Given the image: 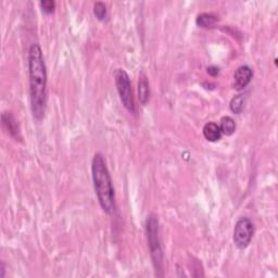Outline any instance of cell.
Instances as JSON below:
<instances>
[{
	"mask_svg": "<svg viewBox=\"0 0 278 278\" xmlns=\"http://www.w3.org/2000/svg\"><path fill=\"white\" fill-rule=\"evenodd\" d=\"M254 227L250 219L241 217L235 225L234 229V242L238 249H246L251 242L253 237Z\"/></svg>",
	"mask_w": 278,
	"mask_h": 278,
	"instance_id": "5",
	"label": "cell"
},
{
	"mask_svg": "<svg viewBox=\"0 0 278 278\" xmlns=\"http://www.w3.org/2000/svg\"><path fill=\"white\" fill-rule=\"evenodd\" d=\"M207 71H208V74L211 75V76H217V75L219 74V69L217 67H214V66L208 67L207 69Z\"/></svg>",
	"mask_w": 278,
	"mask_h": 278,
	"instance_id": "15",
	"label": "cell"
},
{
	"mask_svg": "<svg viewBox=\"0 0 278 278\" xmlns=\"http://www.w3.org/2000/svg\"><path fill=\"white\" fill-rule=\"evenodd\" d=\"M218 21L217 16L212 13H201L196 19V24L202 28L213 27Z\"/></svg>",
	"mask_w": 278,
	"mask_h": 278,
	"instance_id": "10",
	"label": "cell"
},
{
	"mask_svg": "<svg viewBox=\"0 0 278 278\" xmlns=\"http://www.w3.org/2000/svg\"><path fill=\"white\" fill-rule=\"evenodd\" d=\"M94 13L99 21H104L107 17V7L103 2L98 1L94 5Z\"/></svg>",
	"mask_w": 278,
	"mask_h": 278,
	"instance_id": "13",
	"label": "cell"
},
{
	"mask_svg": "<svg viewBox=\"0 0 278 278\" xmlns=\"http://www.w3.org/2000/svg\"><path fill=\"white\" fill-rule=\"evenodd\" d=\"M137 92H138L139 102H140L142 106H146V104L149 102V98H150V85L146 74L141 73L139 75Z\"/></svg>",
	"mask_w": 278,
	"mask_h": 278,
	"instance_id": "7",
	"label": "cell"
},
{
	"mask_svg": "<svg viewBox=\"0 0 278 278\" xmlns=\"http://www.w3.org/2000/svg\"><path fill=\"white\" fill-rule=\"evenodd\" d=\"M219 129H221V131H222V134H224L226 136L233 135L236 131V122L233 118L224 117L221 120Z\"/></svg>",
	"mask_w": 278,
	"mask_h": 278,
	"instance_id": "11",
	"label": "cell"
},
{
	"mask_svg": "<svg viewBox=\"0 0 278 278\" xmlns=\"http://www.w3.org/2000/svg\"><path fill=\"white\" fill-rule=\"evenodd\" d=\"M243 104H245V98L242 95H237L231 99L229 108L235 114H240L243 110Z\"/></svg>",
	"mask_w": 278,
	"mask_h": 278,
	"instance_id": "12",
	"label": "cell"
},
{
	"mask_svg": "<svg viewBox=\"0 0 278 278\" xmlns=\"http://www.w3.org/2000/svg\"><path fill=\"white\" fill-rule=\"evenodd\" d=\"M146 234L148 246L151 254L152 263L155 269L156 276H163V249L160 237L159 219L155 214H150L146 222Z\"/></svg>",
	"mask_w": 278,
	"mask_h": 278,
	"instance_id": "3",
	"label": "cell"
},
{
	"mask_svg": "<svg viewBox=\"0 0 278 278\" xmlns=\"http://www.w3.org/2000/svg\"><path fill=\"white\" fill-rule=\"evenodd\" d=\"M91 175L95 193L102 210L112 214L115 208V196L112 179L102 154L96 153L91 162Z\"/></svg>",
	"mask_w": 278,
	"mask_h": 278,
	"instance_id": "2",
	"label": "cell"
},
{
	"mask_svg": "<svg viewBox=\"0 0 278 278\" xmlns=\"http://www.w3.org/2000/svg\"><path fill=\"white\" fill-rule=\"evenodd\" d=\"M115 85L119 92L120 99L123 103L124 108L131 113L135 112V103L134 97H133L132 91V84L129 75L124 71L123 69H118L114 73Z\"/></svg>",
	"mask_w": 278,
	"mask_h": 278,
	"instance_id": "4",
	"label": "cell"
},
{
	"mask_svg": "<svg viewBox=\"0 0 278 278\" xmlns=\"http://www.w3.org/2000/svg\"><path fill=\"white\" fill-rule=\"evenodd\" d=\"M202 133H204V136L207 140L211 142H216L222 138V131L219 129V125L214 123V122H208V123H207L204 126Z\"/></svg>",
	"mask_w": 278,
	"mask_h": 278,
	"instance_id": "8",
	"label": "cell"
},
{
	"mask_svg": "<svg viewBox=\"0 0 278 278\" xmlns=\"http://www.w3.org/2000/svg\"><path fill=\"white\" fill-rule=\"evenodd\" d=\"M253 76L252 69L248 66H241L234 74V87L237 90H242L250 84Z\"/></svg>",
	"mask_w": 278,
	"mask_h": 278,
	"instance_id": "6",
	"label": "cell"
},
{
	"mask_svg": "<svg viewBox=\"0 0 278 278\" xmlns=\"http://www.w3.org/2000/svg\"><path fill=\"white\" fill-rule=\"evenodd\" d=\"M39 5L45 14H52L56 9V2L52 0H43L39 2Z\"/></svg>",
	"mask_w": 278,
	"mask_h": 278,
	"instance_id": "14",
	"label": "cell"
},
{
	"mask_svg": "<svg viewBox=\"0 0 278 278\" xmlns=\"http://www.w3.org/2000/svg\"><path fill=\"white\" fill-rule=\"evenodd\" d=\"M2 124L13 137L19 136V126H17L14 117L9 112L2 114Z\"/></svg>",
	"mask_w": 278,
	"mask_h": 278,
	"instance_id": "9",
	"label": "cell"
},
{
	"mask_svg": "<svg viewBox=\"0 0 278 278\" xmlns=\"http://www.w3.org/2000/svg\"><path fill=\"white\" fill-rule=\"evenodd\" d=\"M28 76H30V100L33 118L40 122L47 103V71L40 46L34 44L28 50Z\"/></svg>",
	"mask_w": 278,
	"mask_h": 278,
	"instance_id": "1",
	"label": "cell"
}]
</instances>
